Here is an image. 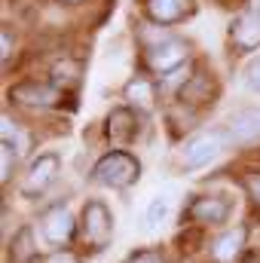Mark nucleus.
Listing matches in <instances>:
<instances>
[{
    "label": "nucleus",
    "instance_id": "nucleus-13",
    "mask_svg": "<svg viewBox=\"0 0 260 263\" xmlns=\"http://www.w3.org/2000/svg\"><path fill=\"white\" fill-rule=\"evenodd\" d=\"M135 129V117H132L126 107H117L110 117H107V135L110 138H126Z\"/></svg>",
    "mask_w": 260,
    "mask_h": 263
},
{
    "label": "nucleus",
    "instance_id": "nucleus-16",
    "mask_svg": "<svg viewBox=\"0 0 260 263\" xmlns=\"http://www.w3.org/2000/svg\"><path fill=\"white\" fill-rule=\"evenodd\" d=\"M245 83H248V89L260 92V55L248 67H245Z\"/></svg>",
    "mask_w": 260,
    "mask_h": 263
},
{
    "label": "nucleus",
    "instance_id": "nucleus-21",
    "mask_svg": "<svg viewBox=\"0 0 260 263\" xmlns=\"http://www.w3.org/2000/svg\"><path fill=\"white\" fill-rule=\"evenodd\" d=\"M49 263H73V260H70L67 254H55V257H52V260H49Z\"/></svg>",
    "mask_w": 260,
    "mask_h": 263
},
{
    "label": "nucleus",
    "instance_id": "nucleus-7",
    "mask_svg": "<svg viewBox=\"0 0 260 263\" xmlns=\"http://www.w3.org/2000/svg\"><path fill=\"white\" fill-rule=\"evenodd\" d=\"M184 59H187V46L178 43V40H165V43H159V46L150 49V67L159 70V73L175 70Z\"/></svg>",
    "mask_w": 260,
    "mask_h": 263
},
{
    "label": "nucleus",
    "instance_id": "nucleus-12",
    "mask_svg": "<svg viewBox=\"0 0 260 263\" xmlns=\"http://www.w3.org/2000/svg\"><path fill=\"white\" fill-rule=\"evenodd\" d=\"M193 214L199 220H208V223H217V220H224L227 217V205L220 202V199H199L193 205Z\"/></svg>",
    "mask_w": 260,
    "mask_h": 263
},
{
    "label": "nucleus",
    "instance_id": "nucleus-11",
    "mask_svg": "<svg viewBox=\"0 0 260 263\" xmlns=\"http://www.w3.org/2000/svg\"><path fill=\"white\" fill-rule=\"evenodd\" d=\"M169 217V196H153L147 202V211H144V227L147 230H159Z\"/></svg>",
    "mask_w": 260,
    "mask_h": 263
},
{
    "label": "nucleus",
    "instance_id": "nucleus-6",
    "mask_svg": "<svg viewBox=\"0 0 260 263\" xmlns=\"http://www.w3.org/2000/svg\"><path fill=\"white\" fill-rule=\"evenodd\" d=\"M83 223H86V236H89L95 245H104V242L110 239L114 220H110V214H107V208H104L101 202H89V205H86Z\"/></svg>",
    "mask_w": 260,
    "mask_h": 263
},
{
    "label": "nucleus",
    "instance_id": "nucleus-18",
    "mask_svg": "<svg viewBox=\"0 0 260 263\" xmlns=\"http://www.w3.org/2000/svg\"><path fill=\"white\" fill-rule=\"evenodd\" d=\"M126 263H162L153 251H144V254H138V257H132V260H126Z\"/></svg>",
    "mask_w": 260,
    "mask_h": 263
},
{
    "label": "nucleus",
    "instance_id": "nucleus-4",
    "mask_svg": "<svg viewBox=\"0 0 260 263\" xmlns=\"http://www.w3.org/2000/svg\"><path fill=\"white\" fill-rule=\"evenodd\" d=\"M43 236L52 242V245H62L73 236V214L67 211L65 205H55L46 211L43 217Z\"/></svg>",
    "mask_w": 260,
    "mask_h": 263
},
{
    "label": "nucleus",
    "instance_id": "nucleus-8",
    "mask_svg": "<svg viewBox=\"0 0 260 263\" xmlns=\"http://www.w3.org/2000/svg\"><path fill=\"white\" fill-rule=\"evenodd\" d=\"M233 37H236V43L245 46V49L257 46L260 43V12H245V15H239L236 25H233Z\"/></svg>",
    "mask_w": 260,
    "mask_h": 263
},
{
    "label": "nucleus",
    "instance_id": "nucleus-19",
    "mask_svg": "<svg viewBox=\"0 0 260 263\" xmlns=\"http://www.w3.org/2000/svg\"><path fill=\"white\" fill-rule=\"evenodd\" d=\"M248 190H251V196L260 202V175H251V178H248Z\"/></svg>",
    "mask_w": 260,
    "mask_h": 263
},
{
    "label": "nucleus",
    "instance_id": "nucleus-14",
    "mask_svg": "<svg viewBox=\"0 0 260 263\" xmlns=\"http://www.w3.org/2000/svg\"><path fill=\"white\" fill-rule=\"evenodd\" d=\"M239 248H242V233H239V230H233V233H227V236L214 245V257L227 263V260H233V257L239 254Z\"/></svg>",
    "mask_w": 260,
    "mask_h": 263
},
{
    "label": "nucleus",
    "instance_id": "nucleus-22",
    "mask_svg": "<svg viewBox=\"0 0 260 263\" xmlns=\"http://www.w3.org/2000/svg\"><path fill=\"white\" fill-rule=\"evenodd\" d=\"M65 3H77V0H65Z\"/></svg>",
    "mask_w": 260,
    "mask_h": 263
},
{
    "label": "nucleus",
    "instance_id": "nucleus-20",
    "mask_svg": "<svg viewBox=\"0 0 260 263\" xmlns=\"http://www.w3.org/2000/svg\"><path fill=\"white\" fill-rule=\"evenodd\" d=\"M9 59V34H3V62Z\"/></svg>",
    "mask_w": 260,
    "mask_h": 263
},
{
    "label": "nucleus",
    "instance_id": "nucleus-2",
    "mask_svg": "<svg viewBox=\"0 0 260 263\" xmlns=\"http://www.w3.org/2000/svg\"><path fill=\"white\" fill-rule=\"evenodd\" d=\"M220 150H224V138H220L217 132H205V135H196L193 141L184 147L181 162H184L187 172H193V168L208 165L214 156H220Z\"/></svg>",
    "mask_w": 260,
    "mask_h": 263
},
{
    "label": "nucleus",
    "instance_id": "nucleus-1",
    "mask_svg": "<svg viewBox=\"0 0 260 263\" xmlns=\"http://www.w3.org/2000/svg\"><path fill=\"white\" fill-rule=\"evenodd\" d=\"M92 178L98 184H110V187H126L138 178V162L132 159L129 153H107L95 168Z\"/></svg>",
    "mask_w": 260,
    "mask_h": 263
},
{
    "label": "nucleus",
    "instance_id": "nucleus-3",
    "mask_svg": "<svg viewBox=\"0 0 260 263\" xmlns=\"http://www.w3.org/2000/svg\"><path fill=\"white\" fill-rule=\"evenodd\" d=\"M12 101L22 107H52L59 101V89L49 83H22L12 89Z\"/></svg>",
    "mask_w": 260,
    "mask_h": 263
},
{
    "label": "nucleus",
    "instance_id": "nucleus-10",
    "mask_svg": "<svg viewBox=\"0 0 260 263\" xmlns=\"http://www.w3.org/2000/svg\"><path fill=\"white\" fill-rule=\"evenodd\" d=\"M147 9L156 22H178L181 15H187L190 0H147Z\"/></svg>",
    "mask_w": 260,
    "mask_h": 263
},
{
    "label": "nucleus",
    "instance_id": "nucleus-5",
    "mask_svg": "<svg viewBox=\"0 0 260 263\" xmlns=\"http://www.w3.org/2000/svg\"><path fill=\"white\" fill-rule=\"evenodd\" d=\"M55 172H59V156L55 153H46V156H40L34 165H31V172H28V178H25V193L28 196H34V193H43L46 187H49V181L55 178Z\"/></svg>",
    "mask_w": 260,
    "mask_h": 263
},
{
    "label": "nucleus",
    "instance_id": "nucleus-15",
    "mask_svg": "<svg viewBox=\"0 0 260 263\" xmlns=\"http://www.w3.org/2000/svg\"><path fill=\"white\" fill-rule=\"evenodd\" d=\"M126 95H129V101H135L138 107H150L153 104V92H150V86L144 80H135L129 89H126Z\"/></svg>",
    "mask_w": 260,
    "mask_h": 263
},
{
    "label": "nucleus",
    "instance_id": "nucleus-9",
    "mask_svg": "<svg viewBox=\"0 0 260 263\" xmlns=\"http://www.w3.org/2000/svg\"><path fill=\"white\" fill-rule=\"evenodd\" d=\"M230 135L236 141H251L260 138V110H242L230 120Z\"/></svg>",
    "mask_w": 260,
    "mask_h": 263
},
{
    "label": "nucleus",
    "instance_id": "nucleus-17",
    "mask_svg": "<svg viewBox=\"0 0 260 263\" xmlns=\"http://www.w3.org/2000/svg\"><path fill=\"white\" fill-rule=\"evenodd\" d=\"M12 156H15V150H12L9 144H3V150H0V178H3V181L9 178V165H12Z\"/></svg>",
    "mask_w": 260,
    "mask_h": 263
}]
</instances>
